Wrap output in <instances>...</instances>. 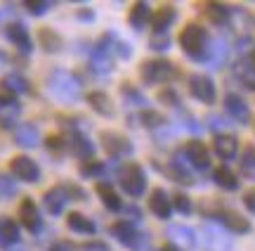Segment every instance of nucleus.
I'll use <instances>...</instances> for the list:
<instances>
[{
    "label": "nucleus",
    "instance_id": "9",
    "mask_svg": "<svg viewBox=\"0 0 255 251\" xmlns=\"http://www.w3.org/2000/svg\"><path fill=\"white\" fill-rule=\"evenodd\" d=\"M90 66L97 71V74H109L111 71V52H109V45L107 43H100L90 50Z\"/></svg>",
    "mask_w": 255,
    "mask_h": 251
},
{
    "label": "nucleus",
    "instance_id": "29",
    "mask_svg": "<svg viewBox=\"0 0 255 251\" xmlns=\"http://www.w3.org/2000/svg\"><path fill=\"white\" fill-rule=\"evenodd\" d=\"M206 14L210 17L213 24H225L229 19V9L225 5H220V2H210L208 7H206Z\"/></svg>",
    "mask_w": 255,
    "mask_h": 251
},
{
    "label": "nucleus",
    "instance_id": "6",
    "mask_svg": "<svg viewBox=\"0 0 255 251\" xmlns=\"http://www.w3.org/2000/svg\"><path fill=\"white\" fill-rule=\"evenodd\" d=\"M189 93L203 104H213L215 102V83L210 81L208 76L194 74L189 78Z\"/></svg>",
    "mask_w": 255,
    "mask_h": 251
},
{
    "label": "nucleus",
    "instance_id": "10",
    "mask_svg": "<svg viewBox=\"0 0 255 251\" xmlns=\"http://www.w3.org/2000/svg\"><path fill=\"white\" fill-rule=\"evenodd\" d=\"M225 109L227 114L239 123H248L251 121V109H248V104L244 102V97H239V95H227L225 97Z\"/></svg>",
    "mask_w": 255,
    "mask_h": 251
},
{
    "label": "nucleus",
    "instance_id": "24",
    "mask_svg": "<svg viewBox=\"0 0 255 251\" xmlns=\"http://www.w3.org/2000/svg\"><path fill=\"white\" fill-rule=\"evenodd\" d=\"M213 178H215V183H218L220 187H225V190H237V187H239V178L234 176V173H232L227 166L215 168Z\"/></svg>",
    "mask_w": 255,
    "mask_h": 251
},
{
    "label": "nucleus",
    "instance_id": "2",
    "mask_svg": "<svg viewBox=\"0 0 255 251\" xmlns=\"http://www.w3.org/2000/svg\"><path fill=\"white\" fill-rule=\"evenodd\" d=\"M50 90L59 102L71 104L81 97V83L73 78L69 71H55L52 78H50Z\"/></svg>",
    "mask_w": 255,
    "mask_h": 251
},
{
    "label": "nucleus",
    "instance_id": "22",
    "mask_svg": "<svg viewBox=\"0 0 255 251\" xmlns=\"http://www.w3.org/2000/svg\"><path fill=\"white\" fill-rule=\"evenodd\" d=\"M97 195H100V199L104 202V206L109 209V211H121V199H119V195L111 190V185H107V183H100L97 185Z\"/></svg>",
    "mask_w": 255,
    "mask_h": 251
},
{
    "label": "nucleus",
    "instance_id": "43",
    "mask_svg": "<svg viewBox=\"0 0 255 251\" xmlns=\"http://www.w3.org/2000/svg\"><path fill=\"white\" fill-rule=\"evenodd\" d=\"M161 251H182V249H180V247H175V244H165Z\"/></svg>",
    "mask_w": 255,
    "mask_h": 251
},
{
    "label": "nucleus",
    "instance_id": "27",
    "mask_svg": "<svg viewBox=\"0 0 255 251\" xmlns=\"http://www.w3.org/2000/svg\"><path fill=\"white\" fill-rule=\"evenodd\" d=\"M38 38H40V45L45 47L47 52H57V50H62V38L57 36L55 31H50V28H40V31H38Z\"/></svg>",
    "mask_w": 255,
    "mask_h": 251
},
{
    "label": "nucleus",
    "instance_id": "5",
    "mask_svg": "<svg viewBox=\"0 0 255 251\" xmlns=\"http://www.w3.org/2000/svg\"><path fill=\"white\" fill-rule=\"evenodd\" d=\"M173 64L165 62V59H149L139 66V74L146 83H161V81H168L173 76Z\"/></svg>",
    "mask_w": 255,
    "mask_h": 251
},
{
    "label": "nucleus",
    "instance_id": "32",
    "mask_svg": "<svg viewBox=\"0 0 255 251\" xmlns=\"http://www.w3.org/2000/svg\"><path fill=\"white\" fill-rule=\"evenodd\" d=\"M241 171H244L246 178H253L255 180V149L253 147H248L246 154L241 157Z\"/></svg>",
    "mask_w": 255,
    "mask_h": 251
},
{
    "label": "nucleus",
    "instance_id": "33",
    "mask_svg": "<svg viewBox=\"0 0 255 251\" xmlns=\"http://www.w3.org/2000/svg\"><path fill=\"white\" fill-rule=\"evenodd\" d=\"M173 206H175V211H180V214H191V202H189V197L182 195V192H177L173 199Z\"/></svg>",
    "mask_w": 255,
    "mask_h": 251
},
{
    "label": "nucleus",
    "instance_id": "40",
    "mask_svg": "<svg viewBox=\"0 0 255 251\" xmlns=\"http://www.w3.org/2000/svg\"><path fill=\"white\" fill-rule=\"evenodd\" d=\"M161 97V102H168V104H177V100H175V93L173 90H163V93L158 95Z\"/></svg>",
    "mask_w": 255,
    "mask_h": 251
},
{
    "label": "nucleus",
    "instance_id": "19",
    "mask_svg": "<svg viewBox=\"0 0 255 251\" xmlns=\"http://www.w3.org/2000/svg\"><path fill=\"white\" fill-rule=\"evenodd\" d=\"M21 223L26 225L31 233H38L40 230V216L36 211V204L31 199H24L21 202Z\"/></svg>",
    "mask_w": 255,
    "mask_h": 251
},
{
    "label": "nucleus",
    "instance_id": "41",
    "mask_svg": "<svg viewBox=\"0 0 255 251\" xmlns=\"http://www.w3.org/2000/svg\"><path fill=\"white\" fill-rule=\"evenodd\" d=\"M47 147H50V149H62L64 147V140L62 138H50V140H47Z\"/></svg>",
    "mask_w": 255,
    "mask_h": 251
},
{
    "label": "nucleus",
    "instance_id": "36",
    "mask_svg": "<svg viewBox=\"0 0 255 251\" xmlns=\"http://www.w3.org/2000/svg\"><path fill=\"white\" fill-rule=\"evenodd\" d=\"M26 7L31 9L33 14H43V12L50 7V2H43V0H40V2H26Z\"/></svg>",
    "mask_w": 255,
    "mask_h": 251
},
{
    "label": "nucleus",
    "instance_id": "11",
    "mask_svg": "<svg viewBox=\"0 0 255 251\" xmlns=\"http://www.w3.org/2000/svg\"><path fill=\"white\" fill-rule=\"evenodd\" d=\"M213 149H215V154H218L220 159H234L239 152V142L234 135L220 133V135H215V140H213Z\"/></svg>",
    "mask_w": 255,
    "mask_h": 251
},
{
    "label": "nucleus",
    "instance_id": "42",
    "mask_svg": "<svg viewBox=\"0 0 255 251\" xmlns=\"http://www.w3.org/2000/svg\"><path fill=\"white\" fill-rule=\"evenodd\" d=\"M50 251H71V247L66 242H55L52 247H50Z\"/></svg>",
    "mask_w": 255,
    "mask_h": 251
},
{
    "label": "nucleus",
    "instance_id": "17",
    "mask_svg": "<svg viewBox=\"0 0 255 251\" xmlns=\"http://www.w3.org/2000/svg\"><path fill=\"white\" fill-rule=\"evenodd\" d=\"M234 76L246 85L248 90H255V64H253V59H241V62H237V64H234Z\"/></svg>",
    "mask_w": 255,
    "mask_h": 251
},
{
    "label": "nucleus",
    "instance_id": "34",
    "mask_svg": "<svg viewBox=\"0 0 255 251\" xmlns=\"http://www.w3.org/2000/svg\"><path fill=\"white\" fill-rule=\"evenodd\" d=\"M81 173L85 178L100 176V173H104V164H100V161H88V164H83L81 166Z\"/></svg>",
    "mask_w": 255,
    "mask_h": 251
},
{
    "label": "nucleus",
    "instance_id": "44",
    "mask_svg": "<svg viewBox=\"0 0 255 251\" xmlns=\"http://www.w3.org/2000/svg\"><path fill=\"white\" fill-rule=\"evenodd\" d=\"M253 64H255V50H253Z\"/></svg>",
    "mask_w": 255,
    "mask_h": 251
},
{
    "label": "nucleus",
    "instance_id": "20",
    "mask_svg": "<svg viewBox=\"0 0 255 251\" xmlns=\"http://www.w3.org/2000/svg\"><path fill=\"white\" fill-rule=\"evenodd\" d=\"M66 225L71 228L73 233H78V235H92V233H95V223H92L90 218H85L83 214H78V211L69 214Z\"/></svg>",
    "mask_w": 255,
    "mask_h": 251
},
{
    "label": "nucleus",
    "instance_id": "8",
    "mask_svg": "<svg viewBox=\"0 0 255 251\" xmlns=\"http://www.w3.org/2000/svg\"><path fill=\"white\" fill-rule=\"evenodd\" d=\"M184 157L189 159L191 166L201 168V171L210 166L208 149H206V145H203V142H199V140H191V142H187V147H184Z\"/></svg>",
    "mask_w": 255,
    "mask_h": 251
},
{
    "label": "nucleus",
    "instance_id": "31",
    "mask_svg": "<svg viewBox=\"0 0 255 251\" xmlns=\"http://www.w3.org/2000/svg\"><path fill=\"white\" fill-rule=\"evenodd\" d=\"M19 240V230L17 225L12 223V221H0V242H17Z\"/></svg>",
    "mask_w": 255,
    "mask_h": 251
},
{
    "label": "nucleus",
    "instance_id": "26",
    "mask_svg": "<svg viewBox=\"0 0 255 251\" xmlns=\"http://www.w3.org/2000/svg\"><path fill=\"white\" fill-rule=\"evenodd\" d=\"M149 7H146V2H135L132 9H130V24L135 28H144L146 21H149Z\"/></svg>",
    "mask_w": 255,
    "mask_h": 251
},
{
    "label": "nucleus",
    "instance_id": "39",
    "mask_svg": "<svg viewBox=\"0 0 255 251\" xmlns=\"http://www.w3.org/2000/svg\"><path fill=\"white\" fill-rule=\"evenodd\" d=\"M123 93H126V97L130 95V102H135V104H142L144 100H142V95L137 93V90H132V88H123Z\"/></svg>",
    "mask_w": 255,
    "mask_h": 251
},
{
    "label": "nucleus",
    "instance_id": "16",
    "mask_svg": "<svg viewBox=\"0 0 255 251\" xmlns=\"http://www.w3.org/2000/svg\"><path fill=\"white\" fill-rule=\"evenodd\" d=\"M170 240H173L175 247H180V249H194V244H196V237H194V230L191 228H184V225H173L170 230Z\"/></svg>",
    "mask_w": 255,
    "mask_h": 251
},
{
    "label": "nucleus",
    "instance_id": "12",
    "mask_svg": "<svg viewBox=\"0 0 255 251\" xmlns=\"http://www.w3.org/2000/svg\"><path fill=\"white\" fill-rule=\"evenodd\" d=\"M12 173H14L17 178H21V180H26V183H36L38 178H40L38 166L28 157H17L14 159V161H12Z\"/></svg>",
    "mask_w": 255,
    "mask_h": 251
},
{
    "label": "nucleus",
    "instance_id": "3",
    "mask_svg": "<svg viewBox=\"0 0 255 251\" xmlns=\"http://www.w3.org/2000/svg\"><path fill=\"white\" fill-rule=\"evenodd\" d=\"M121 187L126 190L130 197H139L144 195L146 190V176L142 166H137V164H130L128 168L121 171Z\"/></svg>",
    "mask_w": 255,
    "mask_h": 251
},
{
    "label": "nucleus",
    "instance_id": "21",
    "mask_svg": "<svg viewBox=\"0 0 255 251\" xmlns=\"http://www.w3.org/2000/svg\"><path fill=\"white\" fill-rule=\"evenodd\" d=\"M66 199H69V197L64 195L62 190H50L45 195V209L52 216H59L64 211V206H66Z\"/></svg>",
    "mask_w": 255,
    "mask_h": 251
},
{
    "label": "nucleus",
    "instance_id": "1",
    "mask_svg": "<svg viewBox=\"0 0 255 251\" xmlns=\"http://www.w3.org/2000/svg\"><path fill=\"white\" fill-rule=\"evenodd\" d=\"M180 45L191 59L196 62H203L206 57V50H208V33L201 24H189V26L182 28L180 33Z\"/></svg>",
    "mask_w": 255,
    "mask_h": 251
},
{
    "label": "nucleus",
    "instance_id": "23",
    "mask_svg": "<svg viewBox=\"0 0 255 251\" xmlns=\"http://www.w3.org/2000/svg\"><path fill=\"white\" fill-rule=\"evenodd\" d=\"M88 102H90V107L95 109V112L104 114V116H111V114H114V104H111V100L104 93H100V90L88 95Z\"/></svg>",
    "mask_w": 255,
    "mask_h": 251
},
{
    "label": "nucleus",
    "instance_id": "14",
    "mask_svg": "<svg viewBox=\"0 0 255 251\" xmlns=\"http://www.w3.org/2000/svg\"><path fill=\"white\" fill-rule=\"evenodd\" d=\"M218 221L222 223L225 230H232V233H239V235L251 233V223H248L246 218H241L239 214H234V211H222V214H218Z\"/></svg>",
    "mask_w": 255,
    "mask_h": 251
},
{
    "label": "nucleus",
    "instance_id": "7",
    "mask_svg": "<svg viewBox=\"0 0 255 251\" xmlns=\"http://www.w3.org/2000/svg\"><path fill=\"white\" fill-rule=\"evenodd\" d=\"M203 247H206V251H229L232 249V240L222 228L206 225L203 228Z\"/></svg>",
    "mask_w": 255,
    "mask_h": 251
},
{
    "label": "nucleus",
    "instance_id": "4",
    "mask_svg": "<svg viewBox=\"0 0 255 251\" xmlns=\"http://www.w3.org/2000/svg\"><path fill=\"white\" fill-rule=\"evenodd\" d=\"M111 235H114L121 244L132 247L135 251H142V247H144V237H142V233H139L132 223H128V221H121V223L111 225Z\"/></svg>",
    "mask_w": 255,
    "mask_h": 251
},
{
    "label": "nucleus",
    "instance_id": "37",
    "mask_svg": "<svg viewBox=\"0 0 255 251\" xmlns=\"http://www.w3.org/2000/svg\"><path fill=\"white\" fill-rule=\"evenodd\" d=\"M168 45H170V43H168V36H158V33H156V36L151 38V47H156V50H165Z\"/></svg>",
    "mask_w": 255,
    "mask_h": 251
},
{
    "label": "nucleus",
    "instance_id": "25",
    "mask_svg": "<svg viewBox=\"0 0 255 251\" xmlns=\"http://www.w3.org/2000/svg\"><path fill=\"white\" fill-rule=\"evenodd\" d=\"M69 145H71V149L78 154V157L88 159L92 157V145L90 140L85 138V135H81V133H71V140H69Z\"/></svg>",
    "mask_w": 255,
    "mask_h": 251
},
{
    "label": "nucleus",
    "instance_id": "15",
    "mask_svg": "<svg viewBox=\"0 0 255 251\" xmlns=\"http://www.w3.org/2000/svg\"><path fill=\"white\" fill-rule=\"evenodd\" d=\"M149 209L154 211L156 218H168L173 214V206H170V199L165 195L163 190H154L151 197H149Z\"/></svg>",
    "mask_w": 255,
    "mask_h": 251
},
{
    "label": "nucleus",
    "instance_id": "13",
    "mask_svg": "<svg viewBox=\"0 0 255 251\" xmlns=\"http://www.w3.org/2000/svg\"><path fill=\"white\" fill-rule=\"evenodd\" d=\"M102 145H104V149L109 152L111 157H123V154H128L132 149L130 142L119 133H102Z\"/></svg>",
    "mask_w": 255,
    "mask_h": 251
},
{
    "label": "nucleus",
    "instance_id": "18",
    "mask_svg": "<svg viewBox=\"0 0 255 251\" xmlns=\"http://www.w3.org/2000/svg\"><path fill=\"white\" fill-rule=\"evenodd\" d=\"M175 17H177L175 7H170V5H163V7H158L154 12V17H151V26H154L156 33H163L165 28H168L175 21Z\"/></svg>",
    "mask_w": 255,
    "mask_h": 251
},
{
    "label": "nucleus",
    "instance_id": "35",
    "mask_svg": "<svg viewBox=\"0 0 255 251\" xmlns=\"http://www.w3.org/2000/svg\"><path fill=\"white\" fill-rule=\"evenodd\" d=\"M142 123L149 126V128H156V126H161V123H163V116H161V114H156V112H144L142 114Z\"/></svg>",
    "mask_w": 255,
    "mask_h": 251
},
{
    "label": "nucleus",
    "instance_id": "28",
    "mask_svg": "<svg viewBox=\"0 0 255 251\" xmlns=\"http://www.w3.org/2000/svg\"><path fill=\"white\" fill-rule=\"evenodd\" d=\"M9 38L17 43V47L19 50H24V52H28L31 50V38H28V33H26V28L21 26V24H14V26H9Z\"/></svg>",
    "mask_w": 255,
    "mask_h": 251
},
{
    "label": "nucleus",
    "instance_id": "38",
    "mask_svg": "<svg viewBox=\"0 0 255 251\" xmlns=\"http://www.w3.org/2000/svg\"><path fill=\"white\" fill-rule=\"evenodd\" d=\"M244 204L251 214H255V190H248L246 195H244Z\"/></svg>",
    "mask_w": 255,
    "mask_h": 251
},
{
    "label": "nucleus",
    "instance_id": "30",
    "mask_svg": "<svg viewBox=\"0 0 255 251\" xmlns=\"http://www.w3.org/2000/svg\"><path fill=\"white\" fill-rule=\"evenodd\" d=\"M17 142L24 145V147H33L38 145V130L33 126H24V128L17 130Z\"/></svg>",
    "mask_w": 255,
    "mask_h": 251
}]
</instances>
